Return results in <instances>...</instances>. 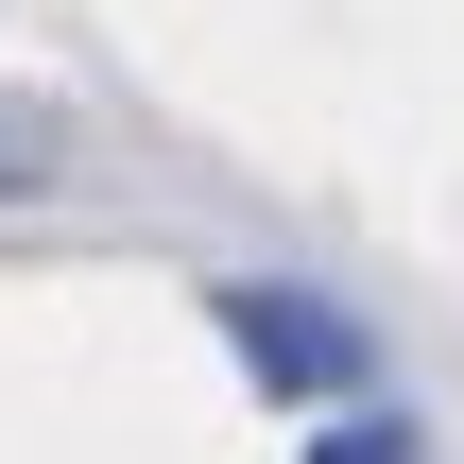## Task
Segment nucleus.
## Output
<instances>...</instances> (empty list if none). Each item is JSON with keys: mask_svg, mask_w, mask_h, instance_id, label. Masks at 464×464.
Returning a JSON list of instances; mask_svg holds the SVG:
<instances>
[{"mask_svg": "<svg viewBox=\"0 0 464 464\" xmlns=\"http://www.w3.org/2000/svg\"><path fill=\"white\" fill-rule=\"evenodd\" d=\"M52 189H69V103L0 86V207H52Z\"/></svg>", "mask_w": 464, "mask_h": 464, "instance_id": "nucleus-2", "label": "nucleus"}, {"mask_svg": "<svg viewBox=\"0 0 464 464\" xmlns=\"http://www.w3.org/2000/svg\"><path fill=\"white\" fill-rule=\"evenodd\" d=\"M327 464H413V430H396V413H362V430H344Z\"/></svg>", "mask_w": 464, "mask_h": 464, "instance_id": "nucleus-3", "label": "nucleus"}, {"mask_svg": "<svg viewBox=\"0 0 464 464\" xmlns=\"http://www.w3.org/2000/svg\"><path fill=\"white\" fill-rule=\"evenodd\" d=\"M224 344H241L258 396H293V413H362V396H379V344H362V310H327V293L224 276Z\"/></svg>", "mask_w": 464, "mask_h": 464, "instance_id": "nucleus-1", "label": "nucleus"}]
</instances>
